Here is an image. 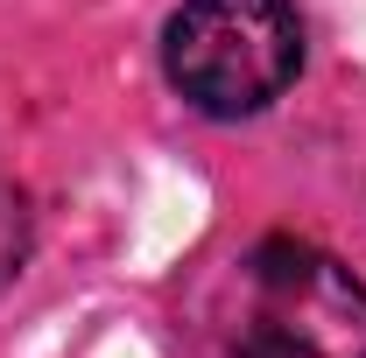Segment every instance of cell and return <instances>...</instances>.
Returning <instances> with one entry per match:
<instances>
[{
  "label": "cell",
  "instance_id": "cell-1",
  "mask_svg": "<svg viewBox=\"0 0 366 358\" xmlns=\"http://www.w3.org/2000/svg\"><path fill=\"white\" fill-rule=\"evenodd\" d=\"M232 358H366V274L310 239L247 246L226 316Z\"/></svg>",
  "mask_w": 366,
  "mask_h": 358
},
{
  "label": "cell",
  "instance_id": "cell-2",
  "mask_svg": "<svg viewBox=\"0 0 366 358\" xmlns=\"http://www.w3.org/2000/svg\"><path fill=\"white\" fill-rule=\"evenodd\" d=\"M162 78L204 120H254L303 78L296 0H183L162 29Z\"/></svg>",
  "mask_w": 366,
  "mask_h": 358
},
{
  "label": "cell",
  "instance_id": "cell-3",
  "mask_svg": "<svg viewBox=\"0 0 366 358\" xmlns=\"http://www.w3.org/2000/svg\"><path fill=\"white\" fill-rule=\"evenodd\" d=\"M29 239H36V225H29V197H21V183L7 176V162H0V288L29 267Z\"/></svg>",
  "mask_w": 366,
  "mask_h": 358
}]
</instances>
